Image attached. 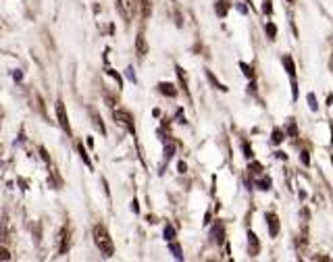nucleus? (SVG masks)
I'll use <instances>...</instances> for the list:
<instances>
[{
	"mask_svg": "<svg viewBox=\"0 0 333 262\" xmlns=\"http://www.w3.org/2000/svg\"><path fill=\"white\" fill-rule=\"evenodd\" d=\"M92 235H94L96 248H98L104 256H112V254H115V246H112V239H111L107 227H104V225H96Z\"/></svg>",
	"mask_w": 333,
	"mask_h": 262,
	"instance_id": "1",
	"label": "nucleus"
},
{
	"mask_svg": "<svg viewBox=\"0 0 333 262\" xmlns=\"http://www.w3.org/2000/svg\"><path fill=\"white\" fill-rule=\"evenodd\" d=\"M112 117H115V121H117L119 125H123L129 131H134V119H131V115H129L127 110H115V115H112Z\"/></svg>",
	"mask_w": 333,
	"mask_h": 262,
	"instance_id": "2",
	"label": "nucleus"
},
{
	"mask_svg": "<svg viewBox=\"0 0 333 262\" xmlns=\"http://www.w3.org/2000/svg\"><path fill=\"white\" fill-rule=\"evenodd\" d=\"M56 117H58V123L63 127L67 133H71V127H69V119H67V110H65V104L63 102H56Z\"/></svg>",
	"mask_w": 333,
	"mask_h": 262,
	"instance_id": "3",
	"label": "nucleus"
},
{
	"mask_svg": "<svg viewBox=\"0 0 333 262\" xmlns=\"http://www.w3.org/2000/svg\"><path fill=\"white\" fill-rule=\"evenodd\" d=\"M119 11L125 17V21H131V17H134V2L131 0H119Z\"/></svg>",
	"mask_w": 333,
	"mask_h": 262,
	"instance_id": "4",
	"label": "nucleus"
},
{
	"mask_svg": "<svg viewBox=\"0 0 333 262\" xmlns=\"http://www.w3.org/2000/svg\"><path fill=\"white\" fill-rule=\"evenodd\" d=\"M267 225H269V235H271V237H277V233H279V218H277V214L269 212L267 214Z\"/></svg>",
	"mask_w": 333,
	"mask_h": 262,
	"instance_id": "5",
	"label": "nucleus"
},
{
	"mask_svg": "<svg viewBox=\"0 0 333 262\" xmlns=\"http://www.w3.org/2000/svg\"><path fill=\"white\" fill-rule=\"evenodd\" d=\"M258 250H260L258 237L250 231V233H248V252H250V256H256V254H258Z\"/></svg>",
	"mask_w": 333,
	"mask_h": 262,
	"instance_id": "6",
	"label": "nucleus"
},
{
	"mask_svg": "<svg viewBox=\"0 0 333 262\" xmlns=\"http://www.w3.org/2000/svg\"><path fill=\"white\" fill-rule=\"evenodd\" d=\"M11 239V229H8V221H2L0 223V241L2 243H8Z\"/></svg>",
	"mask_w": 333,
	"mask_h": 262,
	"instance_id": "7",
	"label": "nucleus"
},
{
	"mask_svg": "<svg viewBox=\"0 0 333 262\" xmlns=\"http://www.w3.org/2000/svg\"><path fill=\"white\" fill-rule=\"evenodd\" d=\"M283 65H285V71H287V75H290L292 79H296V65H294L292 56H283Z\"/></svg>",
	"mask_w": 333,
	"mask_h": 262,
	"instance_id": "8",
	"label": "nucleus"
},
{
	"mask_svg": "<svg viewBox=\"0 0 333 262\" xmlns=\"http://www.w3.org/2000/svg\"><path fill=\"white\" fill-rule=\"evenodd\" d=\"M139 2V11H142V17H150V13H152V2L150 0H138Z\"/></svg>",
	"mask_w": 333,
	"mask_h": 262,
	"instance_id": "9",
	"label": "nucleus"
},
{
	"mask_svg": "<svg viewBox=\"0 0 333 262\" xmlns=\"http://www.w3.org/2000/svg\"><path fill=\"white\" fill-rule=\"evenodd\" d=\"M159 90H161L165 96H175V94H177V90H175V85H171V83H161V85H159Z\"/></svg>",
	"mask_w": 333,
	"mask_h": 262,
	"instance_id": "10",
	"label": "nucleus"
},
{
	"mask_svg": "<svg viewBox=\"0 0 333 262\" xmlns=\"http://www.w3.org/2000/svg\"><path fill=\"white\" fill-rule=\"evenodd\" d=\"M227 8H229V6H227L225 0H219L217 6H215V11H217V15H219V17H225V15H227Z\"/></svg>",
	"mask_w": 333,
	"mask_h": 262,
	"instance_id": "11",
	"label": "nucleus"
},
{
	"mask_svg": "<svg viewBox=\"0 0 333 262\" xmlns=\"http://www.w3.org/2000/svg\"><path fill=\"white\" fill-rule=\"evenodd\" d=\"M265 31H267V36H269L271 40L277 38V27H275V23H267V25H265Z\"/></svg>",
	"mask_w": 333,
	"mask_h": 262,
	"instance_id": "12",
	"label": "nucleus"
},
{
	"mask_svg": "<svg viewBox=\"0 0 333 262\" xmlns=\"http://www.w3.org/2000/svg\"><path fill=\"white\" fill-rule=\"evenodd\" d=\"M213 235H215V241H217V243H221V241H223V225H221V223H219V225L215 227Z\"/></svg>",
	"mask_w": 333,
	"mask_h": 262,
	"instance_id": "13",
	"label": "nucleus"
},
{
	"mask_svg": "<svg viewBox=\"0 0 333 262\" xmlns=\"http://www.w3.org/2000/svg\"><path fill=\"white\" fill-rule=\"evenodd\" d=\"M283 139H285L283 131H281V129H275V131H273V144H281Z\"/></svg>",
	"mask_w": 333,
	"mask_h": 262,
	"instance_id": "14",
	"label": "nucleus"
},
{
	"mask_svg": "<svg viewBox=\"0 0 333 262\" xmlns=\"http://www.w3.org/2000/svg\"><path fill=\"white\" fill-rule=\"evenodd\" d=\"M308 106H310V110H317V108H319V102H317V96H314L312 92L308 94Z\"/></svg>",
	"mask_w": 333,
	"mask_h": 262,
	"instance_id": "15",
	"label": "nucleus"
},
{
	"mask_svg": "<svg viewBox=\"0 0 333 262\" xmlns=\"http://www.w3.org/2000/svg\"><path fill=\"white\" fill-rule=\"evenodd\" d=\"M262 13H265V15H271V13H273V6H271V0H262Z\"/></svg>",
	"mask_w": 333,
	"mask_h": 262,
	"instance_id": "16",
	"label": "nucleus"
},
{
	"mask_svg": "<svg viewBox=\"0 0 333 262\" xmlns=\"http://www.w3.org/2000/svg\"><path fill=\"white\" fill-rule=\"evenodd\" d=\"M138 50H139V54H144V52H146V44H144V36H142V33L138 36Z\"/></svg>",
	"mask_w": 333,
	"mask_h": 262,
	"instance_id": "17",
	"label": "nucleus"
},
{
	"mask_svg": "<svg viewBox=\"0 0 333 262\" xmlns=\"http://www.w3.org/2000/svg\"><path fill=\"white\" fill-rule=\"evenodd\" d=\"M300 160H302V164H304V167H308V164H310L308 152H306V150H302V152H300Z\"/></svg>",
	"mask_w": 333,
	"mask_h": 262,
	"instance_id": "18",
	"label": "nucleus"
},
{
	"mask_svg": "<svg viewBox=\"0 0 333 262\" xmlns=\"http://www.w3.org/2000/svg\"><path fill=\"white\" fill-rule=\"evenodd\" d=\"M258 187H260V189H269V187H271V179H269V177H267V179H260V181H258Z\"/></svg>",
	"mask_w": 333,
	"mask_h": 262,
	"instance_id": "19",
	"label": "nucleus"
},
{
	"mask_svg": "<svg viewBox=\"0 0 333 262\" xmlns=\"http://www.w3.org/2000/svg\"><path fill=\"white\" fill-rule=\"evenodd\" d=\"M208 79H210V81H213V83H215V85L219 87V90H227V87H225V85H221V83H219V81H217V77H215L213 73H208Z\"/></svg>",
	"mask_w": 333,
	"mask_h": 262,
	"instance_id": "20",
	"label": "nucleus"
},
{
	"mask_svg": "<svg viewBox=\"0 0 333 262\" xmlns=\"http://www.w3.org/2000/svg\"><path fill=\"white\" fill-rule=\"evenodd\" d=\"M173 235H175V231H173V227H166V229H165V237H166V239H169V241H171V239H173Z\"/></svg>",
	"mask_w": 333,
	"mask_h": 262,
	"instance_id": "21",
	"label": "nucleus"
},
{
	"mask_svg": "<svg viewBox=\"0 0 333 262\" xmlns=\"http://www.w3.org/2000/svg\"><path fill=\"white\" fill-rule=\"evenodd\" d=\"M240 67H242V69H244V73H246V77H250V79H252V77H254V73H252V69H250V67H248V65H244V63H242V65H240Z\"/></svg>",
	"mask_w": 333,
	"mask_h": 262,
	"instance_id": "22",
	"label": "nucleus"
},
{
	"mask_svg": "<svg viewBox=\"0 0 333 262\" xmlns=\"http://www.w3.org/2000/svg\"><path fill=\"white\" fill-rule=\"evenodd\" d=\"M8 258H11V254H8L4 248H0V260H8Z\"/></svg>",
	"mask_w": 333,
	"mask_h": 262,
	"instance_id": "23",
	"label": "nucleus"
},
{
	"mask_svg": "<svg viewBox=\"0 0 333 262\" xmlns=\"http://www.w3.org/2000/svg\"><path fill=\"white\" fill-rule=\"evenodd\" d=\"M244 152H246V156H248V158H252V148H250L248 144H244Z\"/></svg>",
	"mask_w": 333,
	"mask_h": 262,
	"instance_id": "24",
	"label": "nucleus"
},
{
	"mask_svg": "<svg viewBox=\"0 0 333 262\" xmlns=\"http://www.w3.org/2000/svg\"><path fill=\"white\" fill-rule=\"evenodd\" d=\"M298 133V131H296V123H292L290 125V135H296Z\"/></svg>",
	"mask_w": 333,
	"mask_h": 262,
	"instance_id": "25",
	"label": "nucleus"
},
{
	"mask_svg": "<svg viewBox=\"0 0 333 262\" xmlns=\"http://www.w3.org/2000/svg\"><path fill=\"white\" fill-rule=\"evenodd\" d=\"M287 2H294V0H287Z\"/></svg>",
	"mask_w": 333,
	"mask_h": 262,
	"instance_id": "26",
	"label": "nucleus"
}]
</instances>
